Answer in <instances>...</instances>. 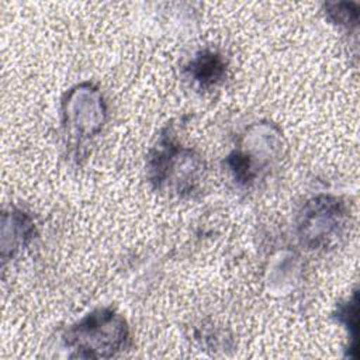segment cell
I'll return each instance as SVG.
<instances>
[{"mask_svg":"<svg viewBox=\"0 0 360 360\" xmlns=\"http://www.w3.org/2000/svg\"><path fill=\"white\" fill-rule=\"evenodd\" d=\"M63 127L72 141L96 135L105 120V104L98 89L82 83L70 89L62 104Z\"/></svg>","mask_w":360,"mask_h":360,"instance_id":"277c9868","label":"cell"},{"mask_svg":"<svg viewBox=\"0 0 360 360\" xmlns=\"http://www.w3.org/2000/svg\"><path fill=\"white\" fill-rule=\"evenodd\" d=\"M336 318L349 329L353 343L357 345V292H354L353 298H350L347 302L339 305Z\"/></svg>","mask_w":360,"mask_h":360,"instance_id":"52a82bcc","label":"cell"},{"mask_svg":"<svg viewBox=\"0 0 360 360\" xmlns=\"http://www.w3.org/2000/svg\"><path fill=\"white\" fill-rule=\"evenodd\" d=\"M224 58L212 51H202L195 55L187 66L188 76L201 87H212L225 76Z\"/></svg>","mask_w":360,"mask_h":360,"instance_id":"8992f818","label":"cell"},{"mask_svg":"<svg viewBox=\"0 0 360 360\" xmlns=\"http://www.w3.org/2000/svg\"><path fill=\"white\" fill-rule=\"evenodd\" d=\"M326 8V13L333 22L346 27L357 24V6L354 3H335L328 4Z\"/></svg>","mask_w":360,"mask_h":360,"instance_id":"ba28073f","label":"cell"},{"mask_svg":"<svg viewBox=\"0 0 360 360\" xmlns=\"http://www.w3.org/2000/svg\"><path fill=\"white\" fill-rule=\"evenodd\" d=\"M346 218L343 202L335 197L319 195L307 201L298 219L301 243L309 249L329 246L342 236Z\"/></svg>","mask_w":360,"mask_h":360,"instance_id":"3957f363","label":"cell"},{"mask_svg":"<svg viewBox=\"0 0 360 360\" xmlns=\"http://www.w3.org/2000/svg\"><path fill=\"white\" fill-rule=\"evenodd\" d=\"M148 177L156 190L191 195L202 177L201 159L183 148L170 129L162 132L148 156Z\"/></svg>","mask_w":360,"mask_h":360,"instance_id":"6da1fadb","label":"cell"},{"mask_svg":"<svg viewBox=\"0 0 360 360\" xmlns=\"http://www.w3.org/2000/svg\"><path fill=\"white\" fill-rule=\"evenodd\" d=\"M34 235V224L31 217H28L21 210H11L8 214L3 215V238L10 240L1 243V255L6 260L7 255H13L24 246Z\"/></svg>","mask_w":360,"mask_h":360,"instance_id":"5b68a950","label":"cell"},{"mask_svg":"<svg viewBox=\"0 0 360 360\" xmlns=\"http://www.w3.org/2000/svg\"><path fill=\"white\" fill-rule=\"evenodd\" d=\"M65 345L72 357L110 359L128 347L129 329L120 314L98 308L68 329Z\"/></svg>","mask_w":360,"mask_h":360,"instance_id":"7a4b0ae2","label":"cell"}]
</instances>
